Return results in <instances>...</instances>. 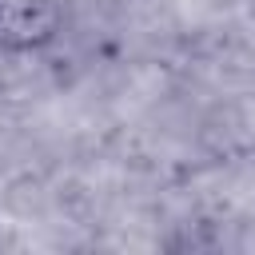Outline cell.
Here are the masks:
<instances>
[{
  "instance_id": "obj_1",
  "label": "cell",
  "mask_w": 255,
  "mask_h": 255,
  "mask_svg": "<svg viewBox=\"0 0 255 255\" xmlns=\"http://www.w3.org/2000/svg\"><path fill=\"white\" fill-rule=\"evenodd\" d=\"M68 32V0H0V56L32 60Z\"/></svg>"
}]
</instances>
